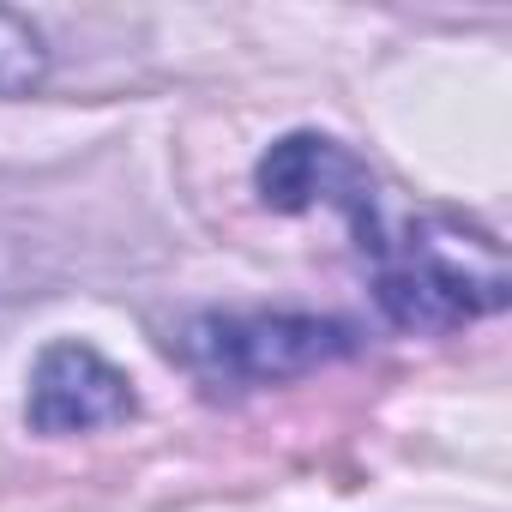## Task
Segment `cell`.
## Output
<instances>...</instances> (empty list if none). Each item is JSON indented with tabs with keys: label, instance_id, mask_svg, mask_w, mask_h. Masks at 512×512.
I'll return each mask as SVG.
<instances>
[{
	"label": "cell",
	"instance_id": "5",
	"mask_svg": "<svg viewBox=\"0 0 512 512\" xmlns=\"http://www.w3.org/2000/svg\"><path fill=\"white\" fill-rule=\"evenodd\" d=\"M43 73H49V49H43L37 25L19 19V13H0V97L37 91Z\"/></svg>",
	"mask_w": 512,
	"mask_h": 512
},
{
	"label": "cell",
	"instance_id": "2",
	"mask_svg": "<svg viewBox=\"0 0 512 512\" xmlns=\"http://www.w3.org/2000/svg\"><path fill=\"white\" fill-rule=\"evenodd\" d=\"M169 350L205 392H260L320 374L362 350V332L332 314H266V308H211L193 314Z\"/></svg>",
	"mask_w": 512,
	"mask_h": 512
},
{
	"label": "cell",
	"instance_id": "3",
	"mask_svg": "<svg viewBox=\"0 0 512 512\" xmlns=\"http://www.w3.org/2000/svg\"><path fill=\"white\" fill-rule=\"evenodd\" d=\"M253 187H260V199L272 211H338L350 223L356 247H368L380 235V223H386L368 163L350 145L326 139V133H290V139H278L260 157V169H253Z\"/></svg>",
	"mask_w": 512,
	"mask_h": 512
},
{
	"label": "cell",
	"instance_id": "4",
	"mask_svg": "<svg viewBox=\"0 0 512 512\" xmlns=\"http://www.w3.org/2000/svg\"><path fill=\"white\" fill-rule=\"evenodd\" d=\"M133 410H139L133 380L79 338L49 344L31 368L25 422L37 434H97V428H121Z\"/></svg>",
	"mask_w": 512,
	"mask_h": 512
},
{
	"label": "cell",
	"instance_id": "6",
	"mask_svg": "<svg viewBox=\"0 0 512 512\" xmlns=\"http://www.w3.org/2000/svg\"><path fill=\"white\" fill-rule=\"evenodd\" d=\"M13 296V266H7V253H0V302Z\"/></svg>",
	"mask_w": 512,
	"mask_h": 512
},
{
	"label": "cell",
	"instance_id": "1",
	"mask_svg": "<svg viewBox=\"0 0 512 512\" xmlns=\"http://www.w3.org/2000/svg\"><path fill=\"white\" fill-rule=\"evenodd\" d=\"M362 260L374 272L380 314L404 332H458L482 314H500L512 290L500 241L452 217L380 223Z\"/></svg>",
	"mask_w": 512,
	"mask_h": 512
}]
</instances>
